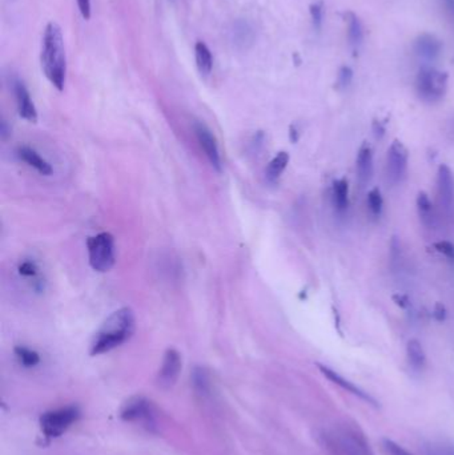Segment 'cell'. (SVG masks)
Instances as JSON below:
<instances>
[{
    "label": "cell",
    "instance_id": "obj_1",
    "mask_svg": "<svg viewBox=\"0 0 454 455\" xmlns=\"http://www.w3.org/2000/svg\"><path fill=\"white\" fill-rule=\"evenodd\" d=\"M40 64L47 80L58 89L63 91L67 75V59L63 33L56 23H48L43 35Z\"/></svg>",
    "mask_w": 454,
    "mask_h": 455
},
{
    "label": "cell",
    "instance_id": "obj_2",
    "mask_svg": "<svg viewBox=\"0 0 454 455\" xmlns=\"http://www.w3.org/2000/svg\"><path fill=\"white\" fill-rule=\"evenodd\" d=\"M135 331V314L132 309L121 307L114 312L96 333L91 354L99 356L119 348L132 337Z\"/></svg>",
    "mask_w": 454,
    "mask_h": 455
},
{
    "label": "cell",
    "instance_id": "obj_3",
    "mask_svg": "<svg viewBox=\"0 0 454 455\" xmlns=\"http://www.w3.org/2000/svg\"><path fill=\"white\" fill-rule=\"evenodd\" d=\"M449 76L433 67H423L416 77L417 96L428 104H436L444 99L448 92Z\"/></svg>",
    "mask_w": 454,
    "mask_h": 455
},
{
    "label": "cell",
    "instance_id": "obj_4",
    "mask_svg": "<svg viewBox=\"0 0 454 455\" xmlns=\"http://www.w3.org/2000/svg\"><path fill=\"white\" fill-rule=\"evenodd\" d=\"M88 248V260L91 268L100 272L106 273L114 268L117 263V254H115V240L111 233H97L92 236L87 241Z\"/></svg>",
    "mask_w": 454,
    "mask_h": 455
},
{
    "label": "cell",
    "instance_id": "obj_5",
    "mask_svg": "<svg viewBox=\"0 0 454 455\" xmlns=\"http://www.w3.org/2000/svg\"><path fill=\"white\" fill-rule=\"evenodd\" d=\"M328 447L337 455H372L368 444L355 429L341 427L325 435Z\"/></svg>",
    "mask_w": 454,
    "mask_h": 455
},
{
    "label": "cell",
    "instance_id": "obj_6",
    "mask_svg": "<svg viewBox=\"0 0 454 455\" xmlns=\"http://www.w3.org/2000/svg\"><path fill=\"white\" fill-rule=\"evenodd\" d=\"M79 417L76 407H63L43 414L40 424L44 434L51 438L60 437Z\"/></svg>",
    "mask_w": 454,
    "mask_h": 455
},
{
    "label": "cell",
    "instance_id": "obj_7",
    "mask_svg": "<svg viewBox=\"0 0 454 455\" xmlns=\"http://www.w3.org/2000/svg\"><path fill=\"white\" fill-rule=\"evenodd\" d=\"M408 161H409L408 149L400 140H394L388 149V158H387V177L391 184L397 185L405 179L408 172Z\"/></svg>",
    "mask_w": 454,
    "mask_h": 455
},
{
    "label": "cell",
    "instance_id": "obj_8",
    "mask_svg": "<svg viewBox=\"0 0 454 455\" xmlns=\"http://www.w3.org/2000/svg\"><path fill=\"white\" fill-rule=\"evenodd\" d=\"M193 129H195V135L198 138L201 149L204 150L205 156L210 160L212 167L216 170H222L220 150H219V146H217V140L212 133L211 129L199 121L195 123Z\"/></svg>",
    "mask_w": 454,
    "mask_h": 455
},
{
    "label": "cell",
    "instance_id": "obj_9",
    "mask_svg": "<svg viewBox=\"0 0 454 455\" xmlns=\"http://www.w3.org/2000/svg\"><path fill=\"white\" fill-rule=\"evenodd\" d=\"M121 418L128 422H141L149 426V424H153L152 406L147 400L141 397H135L123 406Z\"/></svg>",
    "mask_w": 454,
    "mask_h": 455
},
{
    "label": "cell",
    "instance_id": "obj_10",
    "mask_svg": "<svg viewBox=\"0 0 454 455\" xmlns=\"http://www.w3.org/2000/svg\"><path fill=\"white\" fill-rule=\"evenodd\" d=\"M180 371H181V357L179 351L175 349L167 350L163 358L161 369L158 371V385L164 389L172 388L179 378Z\"/></svg>",
    "mask_w": 454,
    "mask_h": 455
},
{
    "label": "cell",
    "instance_id": "obj_11",
    "mask_svg": "<svg viewBox=\"0 0 454 455\" xmlns=\"http://www.w3.org/2000/svg\"><path fill=\"white\" fill-rule=\"evenodd\" d=\"M413 50L418 57H421L423 60L426 62H434L437 60L443 50H444V44L443 42L432 33H421L416 40H414V45Z\"/></svg>",
    "mask_w": 454,
    "mask_h": 455
},
{
    "label": "cell",
    "instance_id": "obj_12",
    "mask_svg": "<svg viewBox=\"0 0 454 455\" xmlns=\"http://www.w3.org/2000/svg\"><path fill=\"white\" fill-rule=\"evenodd\" d=\"M437 190L445 209L452 211L454 208V175L446 164L440 165L437 172Z\"/></svg>",
    "mask_w": 454,
    "mask_h": 455
},
{
    "label": "cell",
    "instance_id": "obj_13",
    "mask_svg": "<svg viewBox=\"0 0 454 455\" xmlns=\"http://www.w3.org/2000/svg\"><path fill=\"white\" fill-rule=\"evenodd\" d=\"M13 94H15L18 112H19L21 117L30 123H36V120H38L36 106L32 102L31 95H30L27 87L21 80L13 82Z\"/></svg>",
    "mask_w": 454,
    "mask_h": 455
},
{
    "label": "cell",
    "instance_id": "obj_14",
    "mask_svg": "<svg viewBox=\"0 0 454 455\" xmlns=\"http://www.w3.org/2000/svg\"><path fill=\"white\" fill-rule=\"evenodd\" d=\"M229 40L239 50H248L254 43V27L245 21H236L229 28Z\"/></svg>",
    "mask_w": 454,
    "mask_h": 455
},
{
    "label": "cell",
    "instance_id": "obj_15",
    "mask_svg": "<svg viewBox=\"0 0 454 455\" xmlns=\"http://www.w3.org/2000/svg\"><path fill=\"white\" fill-rule=\"evenodd\" d=\"M357 180L361 187L367 185L373 177V150L368 143H364L359 149L356 160Z\"/></svg>",
    "mask_w": 454,
    "mask_h": 455
},
{
    "label": "cell",
    "instance_id": "obj_16",
    "mask_svg": "<svg viewBox=\"0 0 454 455\" xmlns=\"http://www.w3.org/2000/svg\"><path fill=\"white\" fill-rule=\"evenodd\" d=\"M16 156L26 163L28 167H31L35 170H38L43 176H51L53 175V168L51 164L45 159H43L42 156L31 147L27 146H21L19 148L16 149Z\"/></svg>",
    "mask_w": 454,
    "mask_h": 455
},
{
    "label": "cell",
    "instance_id": "obj_17",
    "mask_svg": "<svg viewBox=\"0 0 454 455\" xmlns=\"http://www.w3.org/2000/svg\"><path fill=\"white\" fill-rule=\"evenodd\" d=\"M318 366V369H320V371L327 377L328 380L329 381L333 382V383H336V385H338L340 388H342L344 390H347V392L352 393L353 395H357L359 398H361V400H364V401H367V402L369 403H376V401L370 397L369 394L368 393L364 392V390H361L360 389L359 386H356L355 383H352V382H349L348 380H345L344 377H341L338 373H336L335 371H332V369H329V368H327V366H324V365H317Z\"/></svg>",
    "mask_w": 454,
    "mask_h": 455
},
{
    "label": "cell",
    "instance_id": "obj_18",
    "mask_svg": "<svg viewBox=\"0 0 454 455\" xmlns=\"http://www.w3.org/2000/svg\"><path fill=\"white\" fill-rule=\"evenodd\" d=\"M345 21H347V30H348V43L350 48H353L355 51H359L361 44L364 42V28H362V23L360 21L359 16L348 11L345 13Z\"/></svg>",
    "mask_w": 454,
    "mask_h": 455
},
{
    "label": "cell",
    "instance_id": "obj_19",
    "mask_svg": "<svg viewBox=\"0 0 454 455\" xmlns=\"http://www.w3.org/2000/svg\"><path fill=\"white\" fill-rule=\"evenodd\" d=\"M332 202L337 213H345L349 207V184L347 179H340L333 182Z\"/></svg>",
    "mask_w": 454,
    "mask_h": 455
},
{
    "label": "cell",
    "instance_id": "obj_20",
    "mask_svg": "<svg viewBox=\"0 0 454 455\" xmlns=\"http://www.w3.org/2000/svg\"><path fill=\"white\" fill-rule=\"evenodd\" d=\"M18 272L26 280H30L31 286L35 290L40 292L44 289L42 273H40V269H39V266L35 261H31V260L21 261L19 266H18Z\"/></svg>",
    "mask_w": 454,
    "mask_h": 455
},
{
    "label": "cell",
    "instance_id": "obj_21",
    "mask_svg": "<svg viewBox=\"0 0 454 455\" xmlns=\"http://www.w3.org/2000/svg\"><path fill=\"white\" fill-rule=\"evenodd\" d=\"M289 164V153L288 152H279L274 159L269 161L268 167L265 168V177L269 182H276L283 175Z\"/></svg>",
    "mask_w": 454,
    "mask_h": 455
},
{
    "label": "cell",
    "instance_id": "obj_22",
    "mask_svg": "<svg viewBox=\"0 0 454 455\" xmlns=\"http://www.w3.org/2000/svg\"><path fill=\"white\" fill-rule=\"evenodd\" d=\"M417 211H418V216L420 220L423 221L425 226L432 228L436 223V214H434L433 204L431 202L428 193L425 192H420L417 196Z\"/></svg>",
    "mask_w": 454,
    "mask_h": 455
},
{
    "label": "cell",
    "instance_id": "obj_23",
    "mask_svg": "<svg viewBox=\"0 0 454 455\" xmlns=\"http://www.w3.org/2000/svg\"><path fill=\"white\" fill-rule=\"evenodd\" d=\"M406 357L409 365L416 371H421L426 363V356L423 351V345L417 339H411L406 345Z\"/></svg>",
    "mask_w": 454,
    "mask_h": 455
},
{
    "label": "cell",
    "instance_id": "obj_24",
    "mask_svg": "<svg viewBox=\"0 0 454 455\" xmlns=\"http://www.w3.org/2000/svg\"><path fill=\"white\" fill-rule=\"evenodd\" d=\"M195 57H196V65L199 68L201 75L211 74L213 67V59H212L211 50L205 43L198 42L195 45Z\"/></svg>",
    "mask_w": 454,
    "mask_h": 455
},
{
    "label": "cell",
    "instance_id": "obj_25",
    "mask_svg": "<svg viewBox=\"0 0 454 455\" xmlns=\"http://www.w3.org/2000/svg\"><path fill=\"white\" fill-rule=\"evenodd\" d=\"M367 207H368L370 214L373 217H380L381 213H382V208H384V199H382V194H381V191L379 188H373L368 193Z\"/></svg>",
    "mask_w": 454,
    "mask_h": 455
},
{
    "label": "cell",
    "instance_id": "obj_26",
    "mask_svg": "<svg viewBox=\"0 0 454 455\" xmlns=\"http://www.w3.org/2000/svg\"><path fill=\"white\" fill-rule=\"evenodd\" d=\"M15 354L18 357V360L21 361V365L31 368L35 366L40 362V357L35 350L28 349L26 346H18L15 348Z\"/></svg>",
    "mask_w": 454,
    "mask_h": 455
},
{
    "label": "cell",
    "instance_id": "obj_27",
    "mask_svg": "<svg viewBox=\"0 0 454 455\" xmlns=\"http://www.w3.org/2000/svg\"><path fill=\"white\" fill-rule=\"evenodd\" d=\"M309 12H310V18H312V23L313 27L316 28L317 31L321 30L323 27V21H324V9H323V3L321 1H315L310 4L309 7Z\"/></svg>",
    "mask_w": 454,
    "mask_h": 455
},
{
    "label": "cell",
    "instance_id": "obj_28",
    "mask_svg": "<svg viewBox=\"0 0 454 455\" xmlns=\"http://www.w3.org/2000/svg\"><path fill=\"white\" fill-rule=\"evenodd\" d=\"M352 80H353V70L348 65H342L338 70L337 88H340V89L348 88L350 83H352Z\"/></svg>",
    "mask_w": 454,
    "mask_h": 455
},
{
    "label": "cell",
    "instance_id": "obj_29",
    "mask_svg": "<svg viewBox=\"0 0 454 455\" xmlns=\"http://www.w3.org/2000/svg\"><path fill=\"white\" fill-rule=\"evenodd\" d=\"M434 248L438 253L444 254L445 257H448L449 260L454 261V243L450 241H438L434 243Z\"/></svg>",
    "mask_w": 454,
    "mask_h": 455
},
{
    "label": "cell",
    "instance_id": "obj_30",
    "mask_svg": "<svg viewBox=\"0 0 454 455\" xmlns=\"http://www.w3.org/2000/svg\"><path fill=\"white\" fill-rule=\"evenodd\" d=\"M385 449L389 455H413L405 449H402L401 446L394 444L393 441H385Z\"/></svg>",
    "mask_w": 454,
    "mask_h": 455
},
{
    "label": "cell",
    "instance_id": "obj_31",
    "mask_svg": "<svg viewBox=\"0 0 454 455\" xmlns=\"http://www.w3.org/2000/svg\"><path fill=\"white\" fill-rule=\"evenodd\" d=\"M372 131H373V136L377 138V140H381V138H384V136H385V132H387L384 123L380 121V120H374V121H373Z\"/></svg>",
    "mask_w": 454,
    "mask_h": 455
},
{
    "label": "cell",
    "instance_id": "obj_32",
    "mask_svg": "<svg viewBox=\"0 0 454 455\" xmlns=\"http://www.w3.org/2000/svg\"><path fill=\"white\" fill-rule=\"evenodd\" d=\"M77 6L82 16L88 21L91 18V0H77Z\"/></svg>",
    "mask_w": 454,
    "mask_h": 455
},
{
    "label": "cell",
    "instance_id": "obj_33",
    "mask_svg": "<svg viewBox=\"0 0 454 455\" xmlns=\"http://www.w3.org/2000/svg\"><path fill=\"white\" fill-rule=\"evenodd\" d=\"M433 316L438 322L445 321V318H446V307H444V304L437 302L434 305Z\"/></svg>",
    "mask_w": 454,
    "mask_h": 455
},
{
    "label": "cell",
    "instance_id": "obj_34",
    "mask_svg": "<svg viewBox=\"0 0 454 455\" xmlns=\"http://www.w3.org/2000/svg\"><path fill=\"white\" fill-rule=\"evenodd\" d=\"M443 6H444L446 16L449 18V21H452L454 26V0H443Z\"/></svg>",
    "mask_w": 454,
    "mask_h": 455
},
{
    "label": "cell",
    "instance_id": "obj_35",
    "mask_svg": "<svg viewBox=\"0 0 454 455\" xmlns=\"http://www.w3.org/2000/svg\"><path fill=\"white\" fill-rule=\"evenodd\" d=\"M393 301L396 302V305L397 307H402V309H406V307H409V298L408 297L405 296V295H394L393 296Z\"/></svg>",
    "mask_w": 454,
    "mask_h": 455
},
{
    "label": "cell",
    "instance_id": "obj_36",
    "mask_svg": "<svg viewBox=\"0 0 454 455\" xmlns=\"http://www.w3.org/2000/svg\"><path fill=\"white\" fill-rule=\"evenodd\" d=\"M289 138H291V140H292L293 143H296L298 138H300L298 131H297V128L295 127V126H291V128H289Z\"/></svg>",
    "mask_w": 454,
    "mask_h": 455
},
{
    "label": "cell",
    "instance_id": "obj_37",
    "mask_svg": "<svg viewBox=\"0 0 454 455\" xmlns=\"http://www.w3.org/2000/svg\"><path fill=\"white\" fill-rule=\"evenodd\" d=\"M450 133L453 135L454 138V119L452 120V123H450Z\"/></svg>",
    "mask_w": 454,
    "mask_h": 455
}]
</instances>
